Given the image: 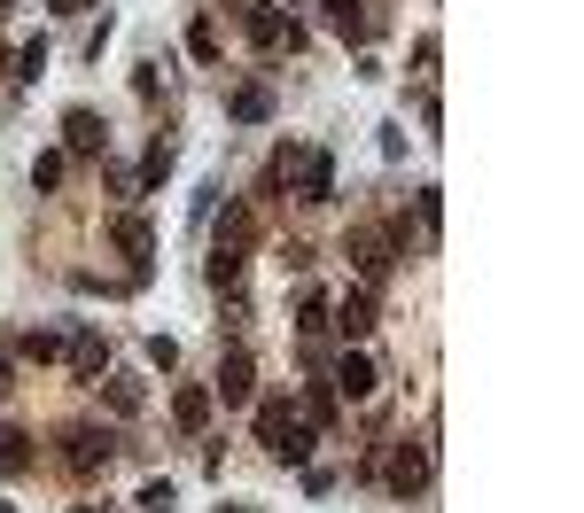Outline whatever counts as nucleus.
<instances>
[{
	"instance_id": "412c9836",
	"label": "nucleus",
	"mask_w": 584,
	"mask_h": 513,
	"mask_svg": "<svg viewBox=\"0 0 584 513\" xmlns=\"http://www.w3.org/2000/svg\"><path fill=\"white\" fill-rule=\"evenodd\" d=\"M63 342H70V334H63V327H32V334H24V342H16V351H24V358H40V366H47V358H63Z\"/></svg>"
},
{
	"instance_id": "a211bd4d",
	"label": "nucleus",
	"mask_w": 584,
	"mask_h": 513,
	"mask_svg": "<svg viewBox=\"0 0 584 513\" xmlns=\"http://www.w3.org/2000/svg\"><path fill=\"white\" fill-rule=\"evenodd\" d=\"M249 233H258L249 203H226V218H218V249H249Z\"/></svg>"
},
{
	"instance_id": "9b49d317",
	"label": "nucleus",
	"mask_w": 584,
	"mask_h": 513,
	"mask_svg": "<svg viewBox=\"0 0 584 513\" xmlns=\"http://www.w3.org/2000/svg\"><path fill=\"white\" fill-rule=\"evenodd\" d=\"M226 117H234V125H266V117H273V86H266V78L234 86V94H226Z\"/></svg>"
},
{
	"instance_id": "f3484780",
	"label": "nucleus",
	"mask_w": 584,
	"mask_h": 513,
	"mask_svg": "<svg viewBox=\"0 0 584 513\" xmlns=\"http://www.w3.org/2000/svg\"><path fill=\"white\" fill-rule=\"evenodd\" d=\"M203 281H211L218 296H234V288H242V249H211V265H203Z\"/></svg>"
},
{
	"instance_id": "4be33fe9",
	"label": "nucleus",
	"mask_w": 584,
	"mask_h": 513,
	"mask_svg": "<svg viewBox=\"0 0 584 513\" xmlns=\"http://www.w3.org/2000/svg\"><path fill=\"white\" fill-rule=\"evenodd\" d=\"M304 420H312V428H336V389H327V381L304 389Z\"/></svg>"
},
{
	"instance_id": "7c9ffc66",
	"label": "nucleus",
	"mask_w": 584,
	"mask_h": 513,
	"mask_svg": "<svg viewBox=\"0 0 584 513\" xmlns=\"http://www.w3.org/2000/svg\"><path fill=\"white\" fill-rule=\"evenodd\" d=\"M55 9H87V0H55Z\"/></svg>"
},
{
	"instance_id": "f257e3e1",
	"label": "nucleus",
	"mask_w": 584,
	"mask_h": 513,
	"mask_svg": "<svg viewBox=\"0 0 584 513\" xmlns=\"http://www.w3.org/2000/svg\"><path fill=\"white\" fill-rule=\"evenodd\" d=\"M273 180L296 187V203H336V156H327V148H281Z\"/></svg>"
},
{
	"instance_id": "a878e982",
	"label": "nucleus",
	"mask_w": 584,
	"mask_h": 513,
	"mask_svg": "<svg viewBox=\"0 0 584 513\" xmlns=\"http://www.w3.org/2000/svg\"><path fill=\"white\" fill-rule=\"evenodd\" d=\"M141 358H148L156 374H172V366H180V342H172V334H148V351H141Z\"/></svg>"
},
{
	"instance_id": "423d86ee",
	"label": "nucleus",
	"mask_w": 584,
	"mask_h": 513,
	"mask_svg": "<svg viewBox=\"0 0 584 513\" xmlns=\"http://www.w3.org/2000/svg\"><path fill=\"white\" fill-rule=\"evenodd\" d=\"M110 148V125L94 110H63V156H102Z\"/></svg>"
},
{
	"instance_id": "473e14b6",
	"label": "nucleus",
	"mask_w": 584,
	"mask_h": 513,
	"mask_svg": "<svg viewBox=\"0 0 584 513\" xmlns=\"http://www.w3.org/2000/svg\"><path fill=\"white\" fill-rule=\"evenodd\" d=\"M218 513H242V505H218Z\"/></svg>"
},
{
	"instance_id": "2eb2a0df",
	"label": "nucleus",
	"mask_w": 584,
	"mask_h": 513,
	"mask_svg": "<svg viewBox=\"0 0 584 513\" xmlns=\"http://www.w3.org/2000/svg\"><path fill=\"white\" fill-rule=\"evenodd\" d=\"M312 444H319V428H304V420H289V428H281V436H273L266 452H273L281 467H304V459H312Z\"/></svg>"
},
{
	"instance_id": "1a4fd4ad",
	"label": "nucleus",
	"mask_w": 584,
	"mask_h": 513,
	"mask_svg": "<svg viewBox=\"0 0 584 513\" xmlns=\"http://www.w3.org/2000/svg\"><path fill=\"white\" fill-rule=\"evenodd\" d=\"M374 381H382V374H374V358H367V351H359V342H351V351L336 358V381H327V389H336V397H351V404H359V397H374Z\"/></svg>"
},
{
	"instance_id": "aec40b11",
	"label": "nucleus",
	"mask_w": 584,
	"mask_h": 513,
	"mask_svg": "<svg viewBox=\"0 0 584 513\" xmlns=\"http://www.w3.org/2000/svg\"><path fill=\"white\" fill-rule=\"evenodd\" d=\"M32 467V436L24 428H0V475H24Z\"/></svg>"
},
{
	"instance_id": "7ed1b4c3",
	"label": "nucleus",
	"mask_w": 584,
	"mask_h": 513,
	"mask_svg": "<svg viewBox=\"0 0 584 513\" xmlns=\"http://www.w3.org/2000/svg\"><path fill=\"white\" fill-rule=\"evenodd\" d=\"M117 452H125V444L110 436V428H70V436H63V467H70V475H110Z\"/></svg>"
},
{
	"instance_id": "f8f14e48",
	"label": "nucleus",
	"mask_w": 584,
	"mask_h": 513,
	"mask_svg": "<svg viewBox=\"0 0 584 513\" xmlns=\"http://www.w3.org/2000/svg\"><path fill=\"white\" fill-rule=\"evenodd\" d=\"M172 163H180V148L156 133V140H148V156H141V171H133V187H141V195H156L164 180H172Z\"/></svg>"
},
{
	"instance_id": "9d476101",
	"label": "nucleus",
	"mask_w": 584,
	"mask_h": 513,
	"mask_svg": "<svg viewBox=\"0 0 584 513\" xmlns=\"http://www.w3.org/2000/svg\"><path fill=\"white\" fill-rule=\"evenodd\" d=\"M63 358L78 366V381H102V374H110V342H102V334H87V327H78V334L63 342Z\"/></svg>"
},
{
	"instance_id": "2f4dec72",
	"label": "nucleus",
	"mask_w": 584,
	"mask_h": 513,
	"mask_svg": "<svg viewBox=\"0 0 584 513\" xmlns=\"http://www.w3.org/2000/svg\"><path fill=\"white\" fill-rule=\"evenodd\" d=\"M0 389H9V366H0Z\"/></svg>"
},
{
	"instance_id": "5701e85b",
	"label": "nucleus",
	"mask_w": 584,
	"mask_h": 513,
	"mask_svg": "<svg viewBox=\"0 0 584 513\" xmlns=\"http://www.w3.org/2000/svg\"><path fill=\"white\" fill-rule=\"evenodd\" d=\"M63 171H70V156H63V148L32 156V187H40V195H47V187H63Z\"/></svg>"
},
{
	"instance_id": "b1692460",
	"label": "nucleus",
	"mask_w": 584,
	"mask_h": 513,
	"mask_svg": "<svg viewBox=\"0 0 584 513\" xmlns=\"http://www.w3.org/2000/svg\"><path fill=\"white\" fill-rule=\"evenodd\" d=\"M289 420H296V412H289V397H266V404H258V444H273Z\"/></svg>"
},
{
	"instance_id": "72a5a7b5",
	"label": "nucleus",
	"mask_w": 584,
	"mask_h": 513,
	"mask_svg": "<svg viewBox=\"0 0 584 513\" xmlns=\"http://www.w3.org/2000/svg\"><path fill=\"white\" fill-rule=\"evenodd\" d=\"M0 9H16V0H0Z\"/></svg>"
},
{
	"instance_id": "0eeeda50",
	"label": "nucleus",
	"mask_w": 584,
	"mask_h": 513,
	"mask_svg": "<svg viewBox=\"0 0 584 513\" xmlns=\"http://www.w3.org/2000/svg\"><path fill=\"white\" fill-rule=\"evenodd\" d=\"M390 249H397V241H390V226H351V265H359L367 281H382V273H390Z\"/></svg>"
},
{
	"instance_id": "393cba45",
	"label": "nucleus",
	"mask_w": 584,
	"mask_h": 513,
	"mask_svg": "<svg viewBox=\"0 0 584 513\" xmlns=\"http://www.w3.org/2000/svg\"><path fill=\"white\" fill-rule=\"evenodd\" d=\"M133 505H141V513H172V505H180V490H172V482H141V498H133Z\"/></svg>"
},
{
	"instance_id": "dca6fc26",
	"label": "nucleus",
	"mask_w": 584,
	"mask_h": 513,
	"mask_svg": "<svg viewBox=\"0 0 584 513\" xmlns=\"http://www.w3.org/2000/svg\"><path fill=\"white\" fill-rule=\"evenodd\" d=\"M94 389H102V404H110L117 420H133V412H141V381H133V374H102Z\"/></svg>"
},
{
	"instance_id": "ddd939ff",
	"label": "nucleus",
	"mask_w": 584,
	"mask_h": 513,
	"mask_svg": "<svg viewBox=\"0 0 584 513\" xmlns=\"http://www.w3.org/2000/svg\"><path fill=\"white\" fill-rule=\"evenodd\" d=\"M234 16H242V32L258 39V47H281V39H289V24L266 9V0H234Z\"/></svg>"
},
{
	"instance_id": "bb28decb",
	"label": "nucleus",
	"mask_w": 584,
	"mask_h": 513,
	"mask_svg": "<svg viewBox=\"0 0 584 513\" xmlns=\"http://www.w3.org/2000/svg\"><path fill=\"white\" fill-rule=\"evenodd\" d=\"M40 70H47V39H24V47H16V78H24V86H32V78H40Z\"/></svg>"
},
{
	"instance_id": "f03ea898",
	"label": "nucleus",
	"mask_w": 584,
	"mask_h": 513,
	"mask_svg": "<svg viewBox=\"0 0 584 513\" xmlns=\"http://www.w3.org/2000/svg\"><path fill=\"white\" fill-rule=\"evenodd\" d=\"M429 467H437V444H390L382 452V490L390 498H422L429 490Z\"/></svg>"
},
{
	"instance_id": "20e7f679",
	"label": "nucleus",
	"mask_w": 584,
	"mask_h": 513,
	"mask_svg": "<svg viewBox=\"0 0 584 513\" xmlns=\"http://www.w3.org/2000/svg\"><path fill=\"white\" fill-rule=\"evenodd\" d=\"M110 249L133 265V281H148V256H156V233H148V218L141 210H117L110 218Z\"/></svg>"
},
{
	"instance_id": "6ab92c4d",
	"label": "nucleus",
	"mask_w": 584,
	"mask_h": 513,
	"mask_svg": "<svg viewBox=\"0 0 584 513\" xmlns=\"http://www.w3.org/2000/svg\"><path fill=\"white\" fill-rule=\"evenodd\" d=\"M172 412H180L188 436H203V428H211V389H180V397H172Z\"/></svg>"
},
{
	"instance_id": "c756f323",
	"label": "nucleus",
	"mask_w": 584,
	"mask_h": 513,
	"mask_svg": "<svg viewBox=\"0 0 584 513\" xmlns=\"http://www.w3.org/2000/svg\"><path fill=\"white\" fill-rule=\"evenodd\" d=\"M296 327H304V334H319V327H327V304H319V296H304V311H296Z\"/></svg>"
},
{
	"instance_id": "c85d7f7f",
	"label": "nucleus",
	"mask_w": 584,
	"mask_h": 513,
	"mask_svg": "<svg viewBox=\"0 0 584 513\" xmlns=\"http://www.w3.org/2000/svg\"><path fill=\"white\" fill-rule=\"evenodd\" d=\"M188 55H195V62H218V32L195 24V32H188Z\"/></svg>"
},
{
	"instance_id": "cd10ccee",
	"label": "nucleus",
	"mask_w": 584,
	"mask_h": 513,
	"mask_svg": "<svg viewBox=\"0 0 584 513\" xmlns=\"http://www.w3.org/2000/svg\"><path fill=\"white\" fill-rule=\"evenodd\" d=\"M413 203H422V226H429V241H437V226H445V187H422Z\"/></svg>"
},
{
	"instance_id": "4468645a",
	"label": "nucleus",
	"mask_w": 584,
	"mask_h": 513,
	"mask_svg": "<svg viewBox=\"0 0 584 513\" xmlns=\"http://www.w3.org/2000/svg\"><path fill=\"white\" fill-rule=\"evenodd\" d=\"M327 327H344V342H367V334H374V296H367V288H351Z\"/></svg>"
},
{
	"instance_id": "39448f33",
	"label": "nucleus",
	"mask_w": 584,
	"mask_h": 513,
	"mask_svg": "<svg viewBox=\"0 0 584 513\" xmlns=\"http://www.w3.org/2000/svg\"><path fill=\"white\" fill-rule=\"evenodd\" d=\"M319 9H327V32H336L344 47H367L374 39V9H367V0H319Z\"/></svg>"
},
{
	"instance_id": "f704fd0d",
	"label": "nucleus",
	"mask_w": 584,
	"mask_h": 513,
	"mask_svg": "<svg viewBox=\"0 0 584 513\" xmlns=\"http://www.w3.org/2000/svg\"><path fill=\"white\" fill-rule=\"evenodd\" d=\"M0 513H16V505H0Z\"/></svg>"
},
{
	"instance_id": "6e6552de",
	"label": "nucleus",
	"mask_w": 584,
	"mask_h": 513,
	"mask_svg": "<svg viewBox=\"0 0 584 513\" xmlns=\"http://www.w3.org/2000/svg\"><path fill=\"white\" fill-rule=\"evenodd\" d=\"M249 389H258V366H249V351H226V358H218V374H211V397L249 404Z\"/></svg>"
}]
</instances>
